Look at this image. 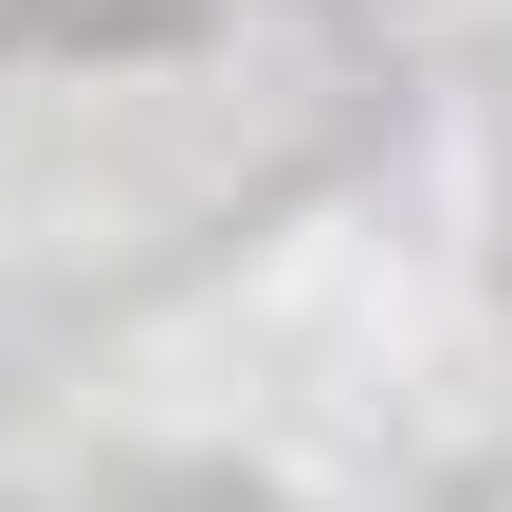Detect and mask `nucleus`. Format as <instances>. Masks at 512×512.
<instances>
[]
</instances>
